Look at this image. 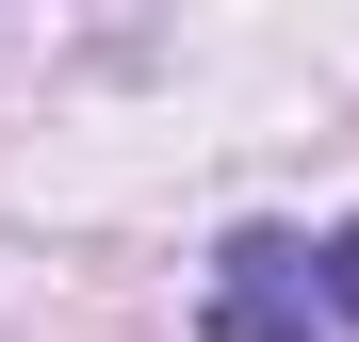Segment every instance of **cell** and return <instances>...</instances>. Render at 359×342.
Returning a JSON list of instances; mask_svg holds the SVG:
<instances>
[{
	"instance_id": "1",
	"label": "cell",
	"mask_w": 359,
	"mask_h": 342,
	"mask_svg": "<svg viewBox=\"0 0 359 342\" xmlns=\"http://www.w3.org/2000/svg\"><path fill=\"white\" fill-rule=\"evenodd\" d=\"M359 326V228H229L212 245V342H343Z\"/></svg>"
}]
</instances>
